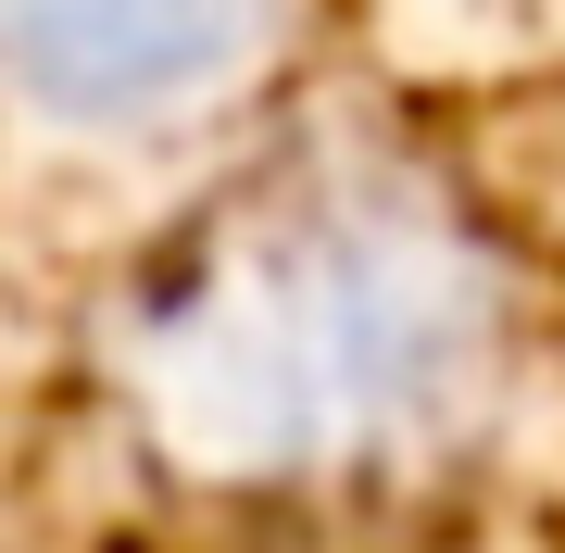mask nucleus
I'll list each match as a JSON object with an SVG mask.
<instances>
[{
  "label": "nucleus",
  "instance_id": "1",
  "mask_svg": "<svg viewBox=\"0 0 565 553\" xmlns=\"http://www.w3.org/2000/svg\"><path fill=\"white\" fill-rule=\"evenodd\" d=\"M51 13H76V0H39V25ZM226 25V0H88V76H151V63H177V51H202Z\"/></svg>",
  "mask_w": 565,
  "mask_h": 553
}]
</instances>
